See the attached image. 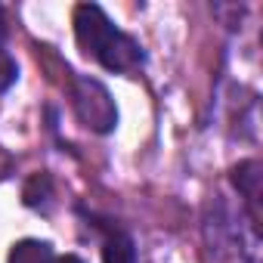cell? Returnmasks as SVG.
Listing matches in <instances>:
<instances>
[{
  "instance_id": "cell-1",
  "label": "cell",
  "mask_w": 263,
  "mask_h": 263,
  "mask_svg": "<svg viewBox=\"0 0 263 263\" xmlns=\"http://www.w3.org/2000/svg\"><path fill=\"white\" fill-rule=\"evenodd\" d=\"M71 102H74V115L81 118L84 127L96 130V134H111L118 124V108L111 93L93 81V78H78L71 87Z\"/></svg>"
},
{
  "instance_id": "cell-2",
  "label": "cell",
  "mask_w": 263,
  "mask_h": 263,
  "mask_svg": "<svg viewBox=\"0 0 263 263\" xmlns=\"http://www.w3.org/2000/svg\"><path fill=\"white\" fill-rule=\"evenodd\" d=\"M121 28H115L111 25V19L102 13V7H96V4H81V7H74V37H78V47L87 53V56H99L105 47H108V41L118 34Z\"/></svg>"
},
{
  "instance_id": "cell-3",
  "label": "cell",
  "mask_w": 263,
  "mask_h": 263,
  "mask_svg": "<svg viewBox=\"0 0 263 263\" xmlns=\"http://www.w3.org/2000/svg\"><path fill=\"white\" fill-rule=\"evenodd\" d=\"M96 62H99L102 68H108V71H137V68L146 62V53H143L140 41H134L130 34L118 31V34L108 41V47L96 56Z\"/></svg>"
},
{
  "instance_id": "cell-4",
  "label": "cell",
  "mask_w": 263,
  "mask_h": 263,
  "mask_svg": "<svg viewBox=\"0 0 263 263\" xmlns=\"http://www.w3.org/2000/svg\"><path fill=\"white\" fill-rule=\"evenodd\" d=\"M7 263H56V251L50 241L41 238H22L10 248Z\"/></svg>"
},
{
  "instance_id": "cell-5",
  "label": "cell",
  "mask_w": 263,
  "mask_h": 263,
  "mask_svg": "<svg viewBox=\"0 0 263 263\" xmlns=\"http://www.w3.org/2000/svg\"><path fill=\"white\" fill-rule=\"evenodd\" d=\"M232 186L245 195L248 204H257L260 198V164L257 161H241L232 167Z\"/></svg>"
},
{
  "instance_id": "cell-6",
  "label": "cell",
  "mask_w": 263,
  "mask_h": 263,
  "mask_svg": "<svg viewBox=\"0 0 263 263\" xmlns=\"http://www.w3.org/2000/svg\"><path fill=\"white\" fill-rule=\"evenodd\" d=\"M102 263H137V245L127 232H111L102 241Z\"/></svg>"
},
{
  "instance_id": "cell-7",
  "label": "cell",
  "mask_w": 263,
  "mask_h": 263,
  "mask_svg": "<svg viewBox=\"0 0 263 263\" xmlns=\"http://www.w3.org/2000/svg\"><path fill=\"white\" fill-rule=\"evenodd\" d=\"M50 198H53V180H50V174H34L28 183H25V189H22V201L28 204V208H47L50 204Z\"/></svg>"
},
{
  "instance_id": "cell-8",
  "label": "cell",
  "mask_w": 263,
  "mask_h": 263,
  "mask_svg": "<svg viewBox=\"0 0 263 263\" xmlns=\"http://www.w3.org/2000/svg\"><path fill=\"white\" fill-rule=\"evenodd\" d=\"M56 263H84V260L74 257V254H65V257H56Z\"/></svg>"
},
{
  "instance_id": "cell-9",
  "label": "cell",
  "mask_w": 263,
  "mask_h": 263,
  "mask_svg": "<svg viewBox=\"0 0 263 263\" xmlns=\"http://www.w3.org/2000/svg\"><path fill=\"white\" fill-rule=\"evenodd\" d=\"M4 37H7V22H4V10H0V44H4Z\"/></svg>"
}]
</instances>
